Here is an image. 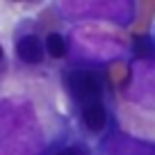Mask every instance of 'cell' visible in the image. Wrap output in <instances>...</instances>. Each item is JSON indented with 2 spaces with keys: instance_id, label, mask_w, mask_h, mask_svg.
<instances>
[{
  "instance_id": "6da1fadb",
  "label": "cell",
  "mask_w": 155,
  "mask_h": 155,
  "mask_svg": "<svg viewBox=\"0 0 155 155\" xmlns=\"http://www.w3.org/2000/svg\"><path fill=\"white\" fill-rule=\"evenodd\" d=\"M44 135L32 105L2 101L0 107V155H41Z\"/></svg>"
},
{
  "instance_id": "7a4b0ae2",
  "label": "cell",
  "mask_w": 155,
  "mask_h": 155,
  "mask_svg": "<svg viewBox=\"0 0 155 155\" xmlns=\"http://www.w3.org/2000/svg\"><path fill=\"white\" fill-rule=\"evenodd\" d=\"M75 48L89 59H114L126 50V41L116 32L96 25H82L71 34Z\"/></svg>"
},
{
  "instance_id": "3957f363",
  "label": "cell",
  "mask_w": 155,
  "mask_h": 155,
  "mask_svg": "<svg viewBox=\"0 0 155 155\" xmlns=\"http://www.w3.org/2000/svg\"><path fill=\"white\" fill-rule=\"evenodd\" d=\"M59 9L71 18H103V21H112V23H128L135 16V2L78 0V2H59Z\"/></svg>"
},
{
  "instance_id": "277c9868",
  "label": "cell",
  "mask_w": 155,
  "mask_h": 155,
  "mask_svg": "<svg viewBox=\"0 0 155 155\" xmlns=\"http://www.w3.org/2000/svg\"><path fill=\"white\" fill-rule=\"evenodd\" d=\"M126 96L146 110H155V59H137L132 64Z\"/></svg>"
},
{
  "instance_id": "5b68a950",
  "label": "cell",
  "mask_w": 155,
  "mask_h": 155,
  "mask_svg": "<svg viewBox=\"0 0 155 155\" xmlns=\"http://www.w3.org/2000/svg\"><path fill=\"white\" fill-rule=\"evenodd\" d=\"M66 87L78 103L87 107L91 103H101L103 89H105V75L98 68H73L66 75Z\"/></svg>"
},
{
  "instance_id": "8992f818",
  "label": "cell",
  "mask_w": 155,
  "mask_h": 155,
  "mask_svg": "<svg viewBox=\"0 0 155 155\" xmlns=\"http://www.w3.org/2000/svg\"><path fill=\"white\" fill-rule=\"evenodd\" d=\"M101 155H155V146L132 139L128 135H119L103 144Z\"/></svg>"
},
{
  "instance_id": "52a82bcc",
  "label": "cell",
  "mask_w": 155,
  "mask_h": 155,
  "mask_svg": "<svg viewBox=\"0 0 155 155\" xmlns=\"http://www.w3.org/2000/svg\"><path fill=\"white\" fill-rule=\"evenodd\" d=\"M16 55L25 64H41L46 55V44L37 34H25L16 41Z\"/></svg>"
},
{
  "instance_id": "ba28073f",
  "label": "cell",
  "mask_w": 155,
  "mask_h": 155,
  "mask_svg": "<svg viewBox=\"0 0 155 155\" xmlns=\"http://www.w3.org/2000/svg\"><path fill=\"white\" fill-rule=\"evenodd\" d=\"M82 123L89 132H103L107 126V110L101 103H91V105L82 107Z\"/></svg>"
},
{
  "instance_id": "9c48e42d",
  "label": "cell",
  "mask_w": 155,
  "mask_h": 155,
  "mask_svg": "<svg viewBox=\"0 0 155 155\" xmlns=\"http://www.w3.org/2000/svg\"><path fill=\"white\" fill-rule=\"evenodd\" d=\"M66 50H68V46H66V41H64L62 34L50 32L48 39H46V53H48L50 57L59 59V57H64V55H66Z\"/></svg>"
},
{
  "instance_id": "30bf717a",
  "label": "cell",
  "mask_w": 155,
  "mask_h": 155,
  "mask_svg": "<svg viewBox=\"0 0 155 155\" xmlns=\"http://www.w3.org/2000/svg\"><path fill=\"white\" fill-rule=\"evenodd\" d=\"M57 155H82L78 148H66V150H62V153H57Z\"/></svg>"
}]
</instances>
